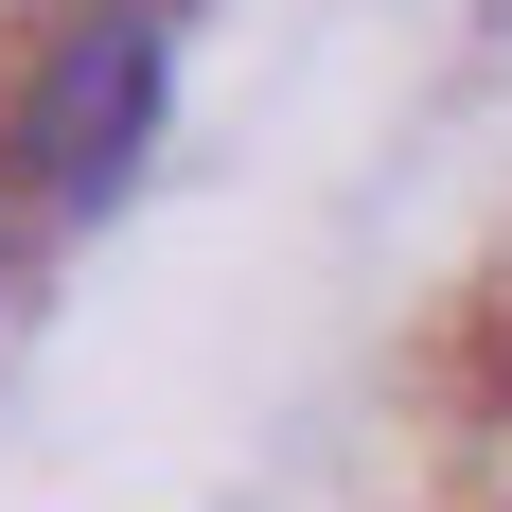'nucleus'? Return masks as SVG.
<instances>
[{
  "label": "nucleus",
  "instance_id": "obj_1",
  "mask_svg": "<svg viewBox=\"0 0 512 512\" xmlns=\"http://www.w3.org/2000/svg\"><path fill=\"white\" fill-rule=\"evenodd\" d=\"M159 106H177V18L159 0H53V36L18 53L0 89V177L36 212H124V177L159 159Z\"/></svg>",
  "mask_w": 512,
  "mask_h": 512
}]
</instances>
